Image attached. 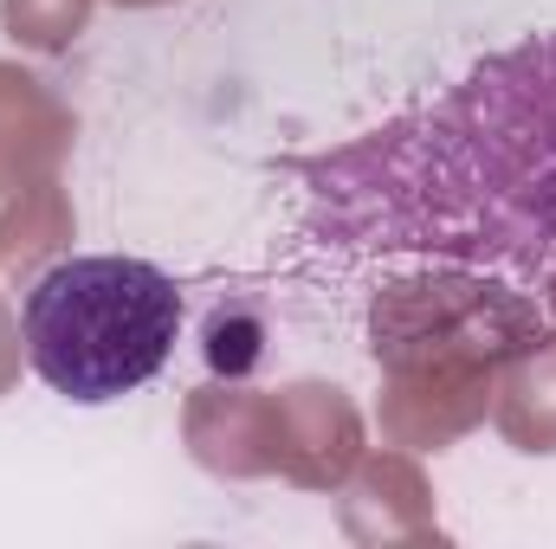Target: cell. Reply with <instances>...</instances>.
I'll list each match as a JSON object with an SVG mask.
<instances>
[{
	"label": "cell",
	"instance_id": "cell-1",
	"mask_svg": "<svg viewBox=\"0 0 556 549\" xmlns=\"http://www.w3.org/2000/svg\"><path fill=\"white\" fill-rule=\"evenodd\" d=\"M311 246L415 253L518 291L556 284V33L479 59L453 91L304 162Z\"/></svg>",
	"mask_w": 556,
	"mask_h": 549
},
{
	"label": "cell",
	"instance_id": "cell-2",
	"mask_svg": "<svg viewBox=\"0 0 556 549\" xmlns=\"http://www.w3.org/2000/svg\"><path fill=\"white\" fill-rule=\"evenodd\" d=\"M20 343L52 395L111 408L168 369L181 343V284L130 253L59 259L20 297Z\"/></svg>",
	"mask_w": 556,
	"mask_h": 549
}]
</instances>
